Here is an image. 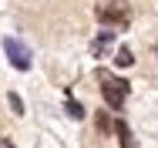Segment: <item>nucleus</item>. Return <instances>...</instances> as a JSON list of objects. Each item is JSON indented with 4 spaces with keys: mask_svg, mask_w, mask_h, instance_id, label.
Returning a JSON list of instances; mask_svg holds the SVG:
<instances>
[{
    "mask_svg": "<svg viewBox=\"0 0 158 148\" xmlns=\"http://www.w3.org/2000/svg\"><path fill=\"white\" fill-rule=\"evenodd\" d=\"M111 131H118L121 148H138V142H135V135H131V128H128L125 121H114V128H111Z\"/></svg>",
    "mask_w": 158,
    "mask_h": 148,
    "instance_id": "39448f33",
    "label": "nucleus"
},
{
    "mask_svg": "<svg viewBox=\"0 0 158 148\" xmlns=\"http://www.w3.org/2000/svg\"><path fill=\"white\" fill-rule=\"evenodd\" d=\"M3 54H7V61H10L17 71H31V51H27V44H20L17 37H3Z\"/></svg>",
    "mask_w": 158,
    "mask_h": 148,
    "instance_id": "7ed1b4c3",
    "label": "nucleus"
},
{
    "mask_svg": "<svg viewBox=\"0 0 158 148\" xmlns=\"http://www.w3.org/2000/svg\"><path fill=\"white\" fill-rule=\"evenodd\" d=\"M0 148H14V142H10V138H3V135H0Z\"/></svg>",
    "mask_w": 158,
    "mask_h": 148,
    "instance_id": "9d476101",
    "label": "nucleus"
},
{
    "mask_svg": "<svg viewBox=\"0 0 158 148\" xmlns=\"http://www.w3.org/2000/svg\"><path fill=\"white\" fill-rule=\"evenodd\" d=\"M98 81H101V94H104V101H108V108H121L128 98V81L121 78H114V74H108V71H98Z\"/></svg>",
    "mask_w": 158,
    "mask_h": 148,
    "instance_id": "f03ea898",
    "label": "nucleus"
},
{
    "mask_svg": "<svg viewBox=\"0 0 158 148\" xmlns=\"http://www.w3.org/2000/svg\"><path fill=\"white\" fill-rule=\"evenodd\" d=\"M111 44H114V30H101L94 40H91V54H94V57H104V54L111 51Z\"/></svg>",
    "mask_w": 158,
    "mask_h": 148,
    "instance_id": "20e7f679",
    "label": "nucleus"
},
{
    "mask_svg": "<svg viewBox=\"0 0 158 148\" xmlns=\"http://www.w3.org/2000/svg\"><path fill=\"white\" fill-rule=\"evenodd\" d=\"M67 115H71L74 121H81V118H84V108H81V104H77L74 98H67Z\"/></svg>",
    "mask_w": 158,
    "mask_h": 148,
    "instance_id": "0eeeda50",
    "label": "nucleus"
},
{
    "mask_svg": "<svg viewBox=\"0 0 158 148\" xmlns=\"http://www.w3.org/2000/svg\"><path fill=\"white\" fill-rule=\"evenodd\" d=\"M10 108H14V115H24V101L17 94H10Z\"/></svg>",
    "mask_w": 158,
    "mask_h": 148,
    "instance_id": "1a4fd4ad",
    "label": "nucleus"
},
{
    "mask_svg": "<svg viewBox=\"0 0 158 148\" xmlns=\"http://www.w3.org/2000/svg\"><path fill=\"white\" fill-rule=\"evenodd\" d=\"M98 128H101V131L108 135V131H111L114 125H111V118H108V115H98Z\"/></svg>",
    "mask_w": 158,
    "mask_h": 148,
    "instance_id": "6e6552de",
    "label": "nucleus"
},
{
    "mask_svg": "<svg viewBox=\"0 0 158 148\" xmlns=\"http://www.w3.org/2000/svg\"><path fill=\"white\" fill-rule=\"evenodd\" d=\"M114 64H118V67H131V64H135V54H131L128 47H118V54H114Z\"/></svg>",
    "mask_w": 158,
    "mask_h": 148,
    "instance_id": "423d86ee",
    "label": "nucleus"
},
{
    "mask_svg": "<svg viewBox=\"0 0 158 148\" xmlns=\"http://www.w3.org/2000/svg\"><path fill=\"white\" fill-rule=\"evenodd\" d=\"M94 17L104 24V27H111V30H121L131 24V7H128L125 0H101L94 7Z\"/></svg>",
    "mask_w": 158,
    "mask_h": 148,
    "instance_id": "f257e3e1",
    "label": "nucleus"
},
{
    "mask_svg": "<svg viewBox=\"0 0 158 148\" xmlns=\"http://www.w3.org/2000/svg\"><path fill=\"white\" fill-rule=\"evenodd\" d=\"M155 54H158V44H155Z\"/></svg>",
    "mask_w": 158,
    "mask_h": 148,
    "instance_id": "9b49d317",
    "label": "nucleus"
}]
</instances>
